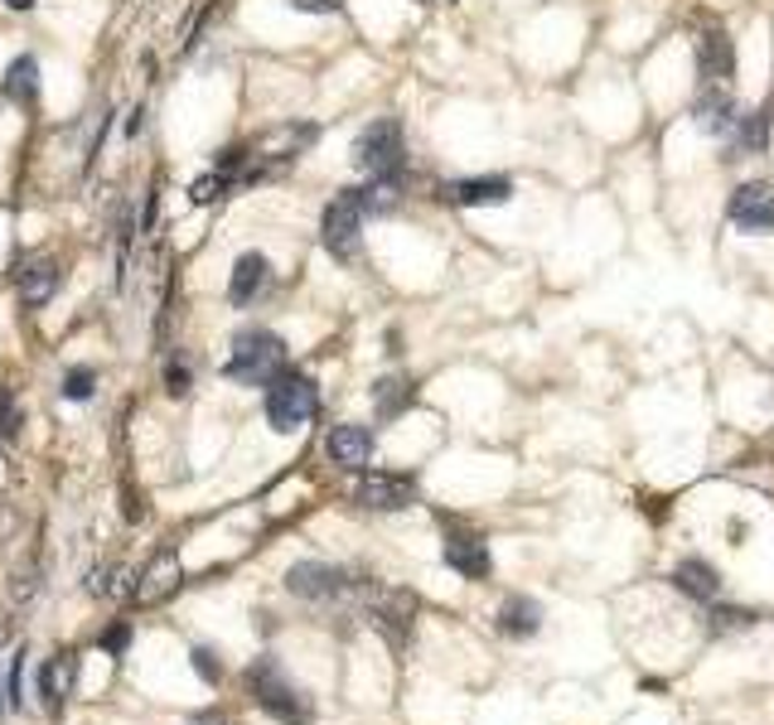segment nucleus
<instances>
[{"instance_id":"nucleus-1","label":"nucleus","mask_w":774,"mask_h":725,"mask_svg":"<svg viewBox=\"0 0 774 725\" xmlns=\"http://www.w3.org/2000/svg\"><path fill=\"white\" fill-rule=\"evenodd\" d=\"M281 368H286V344L272 330H242L233 338V354L223 362V372L242 387H272L281 378Z\"/></svg>"},{"instance_id":"nucleus-2","label":"nucleus","mask_w":774,"mask_h":725,"mask_svg":"<svg viewBox=\"0 0 774 725\" xmlns=\"http://www.w3.org/2000/svg\"><path fill=\"white\" fill-rule=\"evenodd\" d=\"M354 595L363 600V614L368 624L378 628L392 648H402L411 638V620H417V600L407 590H383V585H368V580H354Z\"/></svg>"},{"instance_id":"nucleus-3","label":"nucleus","mask_w":774,"mask_h":725,"mask_svg":"<svg viewBox=\"0 0 774 725\" xmlns=\"http://www.w3.org/2000/svg\"><path fill=\"white\" fill-rule=\"evenodd\" d=\"M320 411V387L310 378H300V372H281L272 387H266V421H272V431H300L306 421Z\"/></svg>"},{"instance_id":"nucleus-4","label":"nucleus","mask_w":774,"mask_h":725,"mask_svg":"<svg viewBox=\"0 0 774 725\" xmlns=\"http://www.w3.org/2000/svg\"><path fill=\"white\" fill-rule=\"evenodd\" d=\"M247 682H252V692H257V706L266 711V716H276V721H286V725H310V721H314L310 701H306V696L296 692V687L286 682V672L276 668L272 658L252 662Z\"/></svg>"},{"instance_id":"nucleus-5","label":"nucleus","mask_w":774,"mask_h":725,"mask_svg":"<svg viewBox=\"0 0 774 725\" xmlns=\"http://www.w3.org/2000/svg\"><path fill=\"white\" fill-rule=\"evenodd\" d=\"M354 165L363 175H397L402 169V121L397 116L368 121L354 141Z\"/></svg>"},{"instance_id":"nucleus-6","label":"nucleus","mask_w":774,"mask_h":725,"mask_svg":"<svg viewBox=\"0 0 774 725\" xmlns=\"http://www.w3.org/2000/svg\"><path fill=\"white\" fill-rule=\"evenodd\" d=\"M363 217H368V213H363L358 189H339L330 199V209H324V223H320V237H324V247H330V257H339V261L354 257Z\"/></svg>"},{"instance_id":"nucleus-7","label":"nucleus","mask_w":774,"mask_h":725,"mask_svg":"<svg viewBox=\"0 0 774 725\" xmlns=\"http://www.w3.org/2000/svg\"><path fill=\"white\" fill-rule=\"evenodd\" d=\"M286 590L296 600H339V595H354V576H344L339 566H324V561H296L286 571Z\"/></svg>"},{"instance_id":"nucleus-8","label":"nucleus","mask_w":774,"mask_h":725,"mask_svg":"<svg viewBox=\"0 0 774 725\" xmlns=\"http://www.w3.org/2000/svg\"><path fill=\"white\" fill-rule=\"evenodd\" d=\"M417 499V479L411 475H383V469H358L354 483V503L378 507V513H397Z\"/></svg>"},{"instance_id":"nucleus-9","label":"nucleus","mask_w":774,"mask_h":725,"mask_svg":"<svg viewBox=\"0 0 774 725\" xmlns=\"http://www.w3.org/2000/svg\"><path fill=\"white\" fill-rule=\"evenodd\" d=\"M179 580H185V566H179V551L175 547H161L151 556V566L141 571L136 580V600L141 604H161L179 590Z\"/></svg>"},{"instance_id":"nucleus-10","label":"nucleus","mask_w":774,"mask_h":725,"mask_svg":"<svg viewBox=\"0 0 774 725\" xmlns=\"http://www.w3.org/2000/svg\"><path fill=\"white\" fill-rule=\"evenodd\" d=\"M731 223L741 233H770L774 227V189L770 185H741L731 193Z\"/></svg>"},{"instance_id":"nucleus-11","label":"nucleus","mask_w":774,"mask_h":725,"mask_svg":"<svg viewBox=\"0 0 774 725\" xmlns=\"http://www.w3.org/2000/svg\"><path fill=\"white\" fill-rule=\"evenodd\" d=\"M324 455H330V465L349 469V475H358V469L373 459V431L358 426V421H344V426L330 431V440H324Z\"/></svg>"},{"instance_id":"nucleus-12","label":"nucleus","mask_w":774,"mask_h":725,"mask_svg":"<svg viewBox=\"0 0 774 725\" xmlns=\"http://www.w3.org/2000/svg\"><path fill=\"white\" fill-rule=\"evenodd\" d=\"M10 276H15V290H20V300H24L30 310L48 305V300H54V290H58V266H54V257H20Z\"/></svg>"},{"instance_id":"nucleus-13","label":"nucleus","mask_w":774,"mask_h":725,"mask_svg":"<svg viewBox=\"0 0 774 725\" xmlns=\"http://www.w3.org/2000/svg\"><path fill=\"white\" fill-rule=\"evenodd\" d=\"M445 566H451V571H460L465 580H484V576L494 571L489 542L475 537V532H455V537L445 542Z\"/></svg>"},{"instance_id":"nucleus-14","label":"nucleus","mask_w":774,"mask_h":725,"mask_svg":"<svg viewBox=\"0 0 774 725\" xmlns=\"http://www.w3.org/2000/svg\"><path fill=\"white\" fill-rule=\"evenodd\" d=\"M731 40L721 30L701 34L697 40V72H701V88H726L731 82Z\"/></svg>"},{"instance_id":"nucleus-15","label":"nucleus","mask_w":774,"mask_h":725,"mask_svg":"<svg viewBox=\"0 0 774 725\" xmlns=\"http://www.w3.org/2000/svg\"><path fill=\"white\" fill-rule=\"evenodd\" d=\"M73 682H78V662L68 652H54V658L40 668V696L48 711H64L68 696H73Z\"/></svg>"},{"instance_id":"nucleus-16","label":"nucleus","mask_w":774,"mask_h":725,"mask_svg":"<svg viewBox=\"0 0 774 725\" xmlns=\"http://www.w3.org/2000/svg\"><path fill=\"white\" fill-rule=\"evenodd\" d=\"M736 102H731V92L726 88H701L697 97V126L707 131V136H726V131L736 126Z\"/></svg>"},{"instance_id":"nucleus-17","label":"nucleus","mask_w":774,"mask_h":725,"mask_svg":"<svg viewBox=\"0 0 774 725\" xmlns=\"http://www.w3.org/2000/svg\"><path fill=\"white\" fill-rule=\"evenodd\" d=\"M673 585L683 590L687 600H701V604L721 595V576H717V566H711V561H697V556H693V561L677 566V571H673Z\"/></svg>"},{"instance_id":"nucleus-18","label":"nucleus","mask_w":774,"mask_h":725,"mask_svg":"<svg viewBox=\"0 0 774 725\" xmlns=\"http://www.w3.org/2000/svg\"><path fill=\"white\" fill-rule=\"evenodd\" d=\"M451 193H455V203H465V209H494V203H504L508 193H513V179H504V175L460 179Z\"/></svg>"},{"instance_id":"nucleus-19","label":"nucleus","mask_w":774,"mask_h":725,"mask_svg":"<svg viewBox=\"0 0 774 725\" xmlns=\"http://www.w3.org/2000/svg\"><path fill=\"white\" fill-rule=\"evenodd\" d=\"M266 281V257L262 252H242V257L233 261V281H228V300L233 305H252L257 300V290Z\"/></svg>"},{"instance_id":"nucleus-20","label":"nucleus","mask_w":774,"mask_h":725,"mask_svg":"<svg viewBox=\"0 0 774 725\" xmlns=\"http://www.w3.org/2000/svg\"><path fill=\"white\" fill-rule=\"evenodd\" d=\"M499 628L508 638H532L542 628V604L538 600H528V595H513V600H504V610H499Z\"/></svg>"},{"instance_id":"nucleus-21","label":"nucleus","mask_w":774,"mask_h":725,"mask_svg":"<svg viewBox=\"0 0 774 725\" xmlns=\"http://www.w3.org/2000/svg\"><path fill=\"white\" fill-rule=\"evenodd\" d=\"M0 92L10 97V102H20V107H30L34 97H40V64H34L30 54H20L15 64L5 68V78H0Z\"/></svg>"},{"instance_id":"nucleus-22","label":"nucleus","mask_w":774,"mask_h":725,"mask_svg":"<svg viewBox=\"0 0 774 725\" xmlns=\"http://www.w3.org/2000/svg\"><path fill=\"white\" fill-rule=\"evenodd\" d=\"M358 199H363V213H392L402 203V175H373L358 189Z\"/></svg>"},{"instance_id":"nucleus-23","label":"nucleus","mask_w":774,"mask_h":725,"mask_svg":"<svg viewBox=\"0 0 774 725\" xmlns=\"http://www.w3.org/2000/svg\"><path fill=\"white\" fill-rule=\"evenodd\" d=\"M373 406H378L383 421L402 416V411L411 406V378H383L378 387H373Z\"/></svg>"},{"instance_id":"nucleus-24","label":"nucleus","mask_w":774,"mask_h":725,"mask_svg":"<svg viewBox=\"0 0 774 725\" xmlns=\"http://www.w3.org/2000/svg\"><path fill=\"white\" fill-rule=\"evenodd\" d=\"M88 590L92 595H102V600H121V595H131V571L126 566H97V571L88 576Z\"/></svg>"},{"instance_id":"nucleus-25","label":"nucleus","mask_w":774,"mask_h":725,"mask_svg":"<svg viewBox=\"0 0 774 725\" xmlns=\"http://www.w3.org/2000/svg\"><path fill=\"white\" fill-rule=\"evenodd\" d=\"M726 136H731L736 150H760V145H765V121H760L755 112H741Z\"/></svg>"},{"instance_id":"nucleus-26","label":"nucleus","mask_w":774,"mask_h":725,"mask_svg":"<svg viewBox=\"0 0 774 725\" xmlns=\"http://www.w3.org/2000/svg\"><path fill=\"white\" fill-rule=\"evenodd\" d=\"M228 185H233V179H228L223 169H209V175H199V179L189 185V203H213Z\"/></svg>"},{"instance_id":"nucleus-27","label":"nucleus","mask_w":774,"mask_h":725,"mask_svg":"<svg viewBox=\"0 0 774 725\" xmlns=\"http://www.w3.org/2000/svg\"><path fill=\"white\" fill-rule=\"evenodd\" d=\"M92 387H97V372L92 368H73L68 378H64V397H68V402H88Z\"/></svg>"},{"instance_id":"nucleus-28","label":"nucleus","mask_w":774,"mask_h":725,"mask_svg":"<svg viewBox=\"0 0 774 725\" xmlns=\"http://www.w3.org/2000/svg\"><path fill=\"white\" fill-rule=\"evenodd\" d=\"M102 652H126V644H131V624H112V628H102Z\"/></svg>"},{"instance_id":"nucleus-29","label":"nucleus","mask_w":774,"mask_h":725,"mask_svg":"<svg viewBox=\"0 0 774 725\" xmlns=\"http://www.w3.org/2000/svg\"><path fill=\"white\" fill-rule=\"evenodd\" d=\"M189 658H194V672H199V677H203V682H209V687L218 682V677H223V672H218V662H213V648H194Z\"/></svg>"},{"instance_id":"nucleus-30","label":"nucleus","mask_w":774,"mask_h":725,"mask_svg":"<svg viewBox=\"0 0 774 725\" xmlns=\"http://www.w3.org/2000/svg\"><path fill=\"white\" fill-rule=\"evenodd\" d=\"M20 682H24V652H15V658H10V682H5V701L10 706H20Z\"/></svg>"},{"instance_id":"nucleus-31","label":"nucleus","mask_w":774,"mask_h":725,"mask_svg":"<svg viewBox=\"0 0 774 725\" xmlns=\"http://www.w3.org/2000/svg\"><path fill=\"white\" fill-rule=\"evenodd\" d=\"M296 10H306V15H339L344 10V0H290Z\"/></svg>"},{"instance_id":"nucleus-32","label":"nucleus","mask_w":774,"mask_h":725,"mask_svg":"<svg viewBox=\"0 0 774 725\" xmlns=\"http://www.w3.org/2000/svg\"><path fill=\"white\" fill-rule=\"evenodd\" d=\"M15 431V402H10V392L0 387V435Z\"/></svg>"},{"instance_id":"nucleus-33","label":"nucleus","mask_w":774,"mask_h":725,"mask_svg":"<svg viewBox=\"0 0 774 725\" xmlns=\"http://www.w3.org/2000/svg\"><path fill=\"white\" fill-rule=\"evenodd\" d=\"M745 624H750L745 610H721V614H717V628H745Z\"/></svg>"},{"instance_id":"nucleus-34","label":"nucleus","mask_w":774,"mask_h":725,"mask_svg":"<svg viewBox=\"0 0 774 725\" xmlns=\"http://www.w3.org/2000/svg\"><path fill=\"white\" fill-rule=\"evenodd\" d=\"M30 595H34V566H24L15 576V600H30Z\"/></svg>"},{"instance_id":"nucleus-35","label":"nucleus","mask_w":774,"mask_h":725,"mask_svg":"<svg viewBox=\"0 0 774 725\" xmlns=\"http://www.w3.org/2000/svg\"><path fill=\"white\" fill-rule=\"evenodd\" d=\"M185 725H228L223 716H194V721H185Z\"/></svg>"},{"instance_id":"nucleus-36","label":"nucleus","mask_w":774,"mask_h":725,"mask_svg":"<svg viewBox=\"0 0 774 725\" xmlns=\"http://www.w3.org/2000/svg\"><path fill=\"white\" fill-rule=\"evenodd\" d=\"M5 5H10V10H30V0H5Z\"/></svg>"},{"instance_id":"nucleus-37","label":"nucleus","mask_w":774,"mask_h":725,"mask_svg":"<svg viewBox=\"0 0 774 725\" xmlns=\"http://www.w3.org/2000/svg\"><path fill=\"white\" fill-rule=\"evenodd\" d=\"M5 706H10V701H0V711H5Z\"/></svg>"}]
</instances>
